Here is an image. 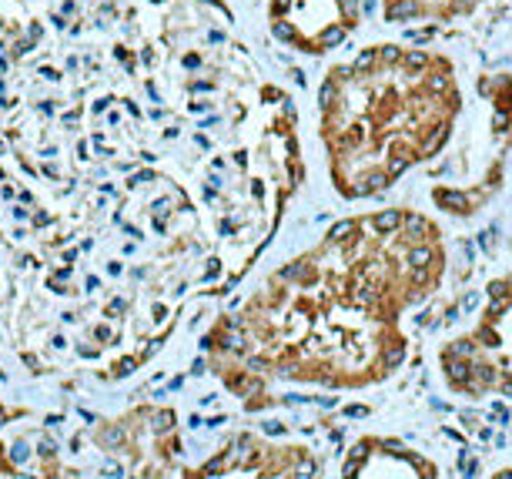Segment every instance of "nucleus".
<instances>
[{"label":"nucleus","mask_w":512,"mask_h":479,"mask_svg":"<svg viewBox=\"0 0 512 479\" xmlns=\"http://www.w3.org/2000/svg\"><path fill=\"white\" fill-rule=\"evenodd\" d=\"M359 24L362 0H268V31L295 54H332Z\"/></svg>","instance_id":"nucleus-6"},{"label":"nucleus","mask_w":512,"mask_h":479,"mask_svg":"<svg viewBox=\"0 0 512 479\" xmlns=\"http://www.w3.org/2000/svg\"><path fill=\"white\" fill-rule=\"evenodd\" d=\"M439 376L459 399H512V272L486 285L472 325L439 349Z\"/></svg>","instance_id":"nucleus-5"},{"label":"nucleus","mask_w":512,"mask_h":479,"mask_svg":"<svg viewBox=\"0 0 512 479\" xmlns=\"http://www.w3.org/2000/svg\"><path fill=\"white\" fill-rule=\"evenodd\" d=\"M456 64L409 44H369L325 71L318 141L342 201L392 191L412 168L449 148L462 118Z\"/></svg>","instance_id":"nucleus-3"},{"label":"nucleus","mask_w":512,"mask_h":479,"mask_svg":"<svg viewBox=\"0 0 512 479\" xmlns=\"http://www.w3.org/2000/svg\"><path fill=\"white\" fill-rule=\"evenodd\" d=\"M88 439L118 463V479H322V456L308 443L185 426L175 406L154 402L101 419Z\"/></svg>","instance_id":"nucleus-4"},{"label":"nucleus","mask_w":512,"mask_h":479,"mask_svg":"<svg viewBox=\"0 0 512 479\" xmlns=\"http://www.w3.org/2000/svg\"><path fill=\"white\" fill-rule=\"evenodd\" d=\"M305 178L225 0H0V346L37 376L128 379Z\"/></svg>","instance_id":"nucleus-1"},{"label":"nucleus","mask_w":512,"mask_h":479,"mask_svg":"<svg viewBox=\"0 0 512 479\" xmlns=\"http://www.w3.org/2000/svg\"><path fill=\"white\" fill-rule=\"evenodd\" d=\"M446 262L442 228L419 208L342 218L211 325V376L251 413L282 389L382 386L409 359L405 319L439 292Z\"/></svg>","instance_id":"nucleus-2"},{"label":"nucleus","mask_w":512,"mask_h":479,"mask_svg":"<svg viewBox=\"0 0 512 479\" xmlns=\"http://www.w3.org/2000/svg\"><path fill=\"white\" fill-rule=\"evenodd\" d=\"M486 0H382L389 24H452L476 14Z\"/></svg>","instance_id":"nucleus-8"},{"label":"nucleus","mask_w":512,"mask_h":479,"mask_svg":"<svg viewBox=\"0 0 512 479\" xmlns=\"http://www.w3.org/2000/svg\"><path fill=\"white\" fill-rule=\"evenodd\" d=\"M338 479H442L439 463L399 436L365 433L349 446Z\"/></svg>","instance_id":"nucleus-7"},{"label":"nucleus","mask_w":512,"mask_h":479,"mask_svg":"<svg viewBox=\"0 0 512 479\" xmlns=\"http://www.w3.org/2000/svg\"><path fill=\"white\" fill-rule=\"evenodd\" d=\"M0 479H37L24 473L21 456H14V446L4 436H0Z\"/></svg>","instance_id":"nucleus-9"},{"label":"nucleus","mask_w":512,"mask_h":479,"mask_svg":"<svg viewBox=\"0 0 512 479\" xmlns=\"http://www.w3.org/2000/svg\"><path fill=\"white\" fill-rule=\"evenodd\" d=\"M489 479H512V466H502V469H496Z\"/></svg>","instance_id":"nucleus-10"}]
</instances>
